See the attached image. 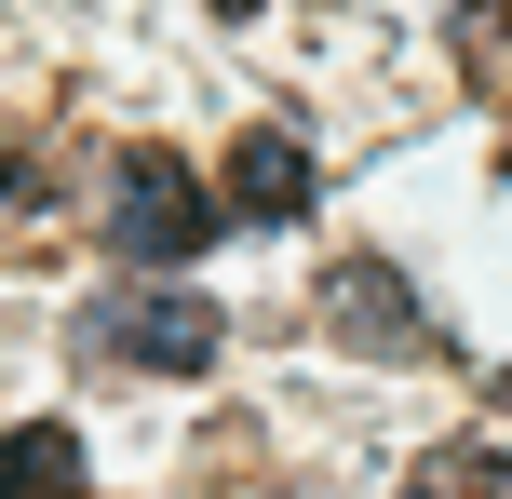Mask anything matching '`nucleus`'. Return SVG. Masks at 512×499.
I'll return each mask as SVG.
<instances>
[{
  "instance_id": "obj_1",
  "label": "nucleus",
  "mask_w": 512,
  "mask_h": 499,
  "mask_svg": "<svg viewBox=\"0 0 512 499\" xmlns=\"http://www.w3.org/2000/svg\"><path fill=\"white\" fill-rule=\"evenodd\" d=\"M216 351H230V311L189 284H122L81 311V365H108V378H203Z\"/></svg>"
},
{
  "instance_id": "obj_2",
  "label": "nucleus",
  "mask_w": 512,
  "mask_h": 499,
  "mask_svg": "<svg viewBox=\"0 0 512 499\" xmlns=\"http://www.w3.org/2000/svg\"><path fill=\"white\" fill-rule=\"evenodd\" d=\"M108 230H122V257H135V270H176V257H203L216 189L189 176L176 149H122V203H108Z\"/></svg>"
},
{
  "instance_id": "obj_3",
  "label": "nucleus",
  "mask_w": 512,
  "mask_h": 499,
  "mask_svg": "<svg viewBox=\"0 0 512 499\" xmlns=\"http://www.w3.org/2000/svg\"><path fill=\"white\" fill-rule=\"evenodd\" d=\"M324 311H337V338H351L364 365H432V311H418V284L391 257H351L324 284Z\"/></svg>"
},
{
  "instance_id": "obj_4",
  "label": "nucleus",
  "mask_w": 512,
  "mask_h": 499,
  "mask_svg": "<svg viewBox=\"0 0 512 499\" xmlns=\"http://www.w3.org/2000/svg\"><path fill=\"white\" fill-rule=\"evenodd\" d=\"M230 216H256V230H283V216H310V149L283 122H256L243 149H230V189H216Z\"/></svg>"
},
{
  "instance_id": "obj_5",
  "label": "nucleus",
  "mask_w": 512,
  "mask_h": 499,
  "mask_svg": "<svg viewBox=\"0 0 512 499\" xmlns=\"http://www.w3.org/2000/svg\"><path fill=\"white\" fill-rule=\"evenodd\" d=\"M0 499H95V486H81V432L68 419L0 432Z\"/></svg>"
},
{
  "instance_id": "obj_6",
  "label": "nucleus",
  "mask_w": 512,
  "mask_h": 499,
  "mask_svg": "<svg viewBox=\"0 0 512 499\" xmlns=\"http://www.w3.org/2000/svg\"><path fill=\"white\" fill-rule=\"evenodd\" d=\"M418 499H512V459L499 446H445V459H418Z\"/></svg>"
},
{
  "instance_id": "obj_7",
  "label": "nucleus",
  "mask_w": 512,
  "mask_h": 499,
  "mask_svg": "<svg viewBox=\"0 0 512 499\" xmlns=\"http://www.w3.org/2000/svg\"><path fill=\"white\" fill-rule=\"evenodd\" d=\"M459 54H472V81H512V0H472V14H459Z\"/></svg>"
},
{
  "instance_id": "obj_8",
  "label": "nucleus",
  "mask_w": 512,
  "mask_h": 499,
  "mask_svg": "<svg viewBox=\"0 0 512 499\" xmlns=\"http://www.w3.org/2000/svg\"><path fill=\"white\" fill-rule=\"evenodd\" d=\"M0 189H27V149H0Z\"/></svg>"
},
{
  "instance_id": "obj_9",
  "label": "nucleus",
  "mask_w": 512,
  "mask_h": 499,
  "mask_svg": "<svg viewBox=\"0 0 512 499\" xmlns=\"http://www.w3.org/2000/svg\"><path fill=\"white\" fill-rule=\"evenodd\" d=\"M216 14H256V0H216Z\"/></svg>"
}]
</instances>
